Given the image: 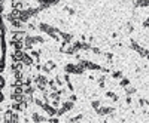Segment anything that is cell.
I'll use <instances>...</instances> for the list:
<instances>
[]
</instances>
